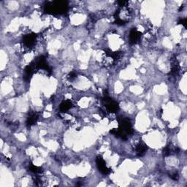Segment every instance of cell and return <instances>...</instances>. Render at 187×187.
I'll return each mask as SVG.
<instances>
[{
  "label": "cell",
  "mask_w": 187,
  "mask_h": 187,
  "mask_svg": "<svg viewBox=\"0 0 187 187\" xmlns=\"http://www.w3.org/2000/svg\"><path fill=\"white\" fill-rule=\"evenodd\" d=\"M170 178L173 179V180H178V175L177 173H174L171 174Z\"/></svg>",
  "instance_id": "cell-10"
},
{
  "label": "cell",
  "mask_w": 187,
  "mask_h": 187,
  "mask_svg": "<svg viewBox=\"0 0 187 187\" xmlns=\"http://www.w3.org/2000/svg\"><path fill=\"white\" fill-rule=\"evenodd\" d=\"M37 118H38V117H37V115L36 114V113H32V114H30V116L28 117L27 121H26L27 125L30 127V126L35 124L36 123V121H37Z\"/></svg>",
  "instance_id": "cell-8"
},
{
  "label": "cell",
  "mask_w": 187,
  "mask_h": 187,
  "mask_svg": "<svg viewBox=\"0 0 187 187\" xmlns=\"http://www.w3.org/2000/svg\"><path fill=\"white\" fill-rule=\"evenodd\" d=\"M147 150V146L143 143H140L139 144L137 145L136 147V152L139 157H141L145 154Z\"/></svg>",
  "instance_id": "cell-6"
},
{
  "label": "cell",
  "mask_w": 187,
  "mask_h": 187,
  "mask_svg": "<svg viewBox=\"0 0 187 187\" xmlns=\"http://www.w3.org/2000/svg\"><path fill=\"white\" fill-rule=\"evenodd\" d=\"M29 170H30L32 172L35 173H40L42 172V169L40 167H38L35 166V165H31L30 167H29Z\"/></svg>",
  "instance_id": "cell-9"
},
{
  "label": "cell",
  "mask_w": 187,
  "mask_h": 187,
  "mask_svg": "<svg viewBox=\"0 0 187 187\" xmlns=\"http://www.w3.org/2000/svg\"><path fill=\"white\" fill-rule=\"evenodd\" d=\"M96 165H97L99 170L102 173L105 174V175L108 174L110 172V169L107 167L105 161H104V159L101 157H98L97 159H96Z\"/></svg>",
  "instance_id": "cell-3"
},
{
  "label": "cell",
  "mask_w": 187,
  "mask_h": 187,
  "mask_svg": "<svg viewBox=\"0 0 187 187\" xmlns=\"http://www.w3.org/2000/svg\"><path fill=\"white\" fill-rule=\"evenodd\" d=\"M103 102L105 103L106 108L109 112L111 113H116L117 110H118V105L116 101L113 100L108 97L107 96H105L103 99Z\"/></svg>",
  "instance_id": "cell-2"
},
{
  "label": "cell",
  "mask_w": 187,
  "mask_h": 187,
  "mask_svg": "<svg viewBox=\"0 0 187 187\" xmlns=\"http://www.w3.org/2000/svg\"><path fill=\"white\" fill-rule=\"evenodd\" d=\"M140 37H141V33L137 29H132L129 34V42L132 44H135L139 41Z\"/></svg>",
  "instance_id": "cell-5"
},
{
  "label": "cell",
  "mask_w": 187,
  "mask_h": 187,
  "mask_svg": "<svg viewBox=\"0 0 187 187\" xmlns=\"http://www.w3.org/2000/svg\"><path fill=\"white\" fill-rule=\"evenodd\" d=\"M179 23H180V24H182V25H183V26H186V18H183V19H180V22H179Z\"/></svg>",
  "instance_id": "cell-11"
},
{
  "label": "cell",
  "mask_w": 187,
  "mask_h": 187,
  "mask_svg": "<svg viewBox=\"0 0 187 187\" xmlns=\"http://www.w3.org/2000/svg\"><path fill=\"white\" fill-rule=\"evenodd\" d=\"M76 77V75L75 74L74 72H71L70 74L69 75V78L70 79H72V78H75Z\"/></svg>",
  "instance_id": "cell-12"
},
{
  "label": "cell",
  "mask_w": 187,
  "mask_h": 187,
  "mask_svg": "<svg viewBox=\"0 0 187 187\" xmlns=\"http://www.w3.org/2000/svg\"><path fill=\"white\" fill-rule=\"evenodd\" d=\"M72 107V103L69 100L64 101L63 102H62L59 107V110L61 112H66L67 110H68L69 109L71 108Z\"/></svg>",
  "instance_id": "cell-7"
},
{
  "label": "cell",
  "mask_w": 187,
  "mask_h": 187,
  "mask_svg": "<svg viewBox=\"0 0 187 187\" xmlns=\"http://www.w3.org/2000/svg\"><path fill=\"white\" fill-rule=\"evenodd\" d=\"M36 37H37V35L35 34L32 33V34H29V35H26L23 37V41L24 45L26 47H32V46H34L36 41Z\"/></svg>",
  "instance_id": "cell-4"
},
{
  "label": "cell",
  "mask_w": 187,
  "mask_h": 187,
  "mask_svg": "<svg viewBox=\"0 0 187 187\" xmlns=\"http://www.w3.org/2000/svg\"><path fill=\"white\" fill-rule=\"evenodd\" d=\"M67 4L65 1H55L49 2L45 6V11L48 13H62L66 10Z\"/></svg>",
  "instance_id": "cell-1"
}]
</instances>
